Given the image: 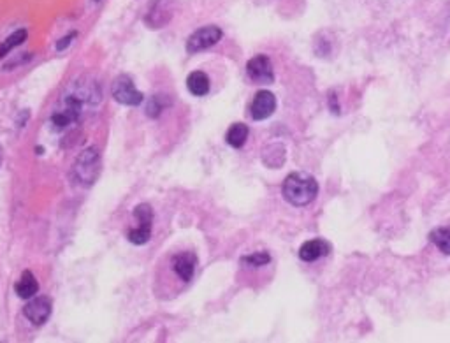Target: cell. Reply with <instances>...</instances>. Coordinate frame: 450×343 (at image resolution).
<instances>
[{"label":"cell","mask_w":450,"mask_h":343,"mask_svg":"<svg viewBox=\"0 0 450 343\" xmlns=\"http://www.w3.org/2000/svg\"><path fill=\"white\" fill-rule=\"evenodd\" d=\"M276 110V97L267 90L257 92L253 103L250 106V115L253 120H266L271 117Z\"/></svg>","instance_id":"obj_8"},{"label":"cell","mask_w":450,"mask_h":343,"mask_svg":"<svg viewBox=\"0 0 450 343\" xmlns=\"http://www.w3.org/2000/svg\"><path fill=\"white\" fill-rule=\"evenodd\" d=\"M243 264H248V266L259 268V266H266V264L271 263V256L267 252H255L252 256H246L241 259Z\"/></svg>","instance_id":"obj_16"},{"label":"cell","mask_w":450,"mask_h":343,"mask_svg":"<svg viewBox=\"0 0 450 343\" xmlns=\"http://www.w3.org/2000/svg\"><path fill=\"white\" fill-rule=\"evenodd\" d=\"M100 173V155L97 148H87L81 152L74 164V176L81 185H93Z\"/></svg>","instance_id":"obj_2"},{"label":"cell","mask_w":450,"mask_h":343,"mask_svg":"<svg viewBox=\"0 0 450 343\" xmlns=\"http://www.w3.org/2000/svg\"><path fill=\"white\" fill-rule=\"evenodd\" d=\"M23 315H25L32 324H44V322L50 319V315H52V300L46 296L33 298L32 301H29V303L23 307Z\"/></svg>","instance_id":"obj_7"},{"label":"cell","mask_w":450,"mask_h":343,"mask_svg":"<svg viewBox=\"0 0 450 343\" xmlns=\"http://www.w3.org/2000/svg\"><path fill=\"white\" fill-rule=\"evenodd\" d=\"M246 73H248L250 80H253L255 83L269 85L275 81V71H273V64L266 55L253 57V59L246 64Z\"/></svg>","instance_id":"obj_6"},{"label":"cell","mask_w":450,"mask_h":343,"mask_svg":"<svg viewBox=\"0 0 450 343\" xmlns=\"http://www.w3.org/2000/svg\"><path fill=\"white\" fill-rule=\"evenodd\" d=\"M73 37H74V34H70V36H67V37H63V39H60L59 44H57V50H59V52L66 50V48L69 46V43H70V39H73Z\"/></svg>","instance_id":"obj_18"},{"label":"cell","mask_w":450,"mask_h":343,"mask_svg":"<svg viewBox=\"0 0 450 343\" xmlns=\"http://www.w3.org/2000/svg\"><path fill=\"white\" fill-rule=\"evenodd\" d=\"M187 88L195 97H204L209 92V78L202 71H195L187 78Z\"/></svg>","instance_id":"obj_12"},{"label":"cell","mask_w":450,"mask_h":343,"mask_svg":"<svg viewBox=\"0 0 450 343\" xmlns=\"http://www.w3.org/2000/svg\"><path fill=\"white\" fill-rule=\"evenodd\" d=\"M222 30L215 25L202 27V29L195 30L187 41V52L188 53H199L202 50H208V48L215 46L220 39H222Z\"/></svg>","instance_id":"obj_5"},{"label":"cell","mask_w":450,"mask_h":343,"mask_svg":"<svg viewBox=\"0 0 450 343\" xmlns=\"http://www.w3.org/2000/svg\"><path fill=\"white\" fill-rule=\"evenodd\" d=\"M248 134L250 131L245 124H234L229 127L225 139H227V145L232 146V148H241L246 143V139H248Z\"/></svg>","instance_id":"obj_13"},{"label":"cell","mask_w":450,"mask_h":343,"mask_svg":"<svg viewBox=\"0 0 450 343\" xmlns=\"http://www.w3.org/2000/svg\"><path fill=\"white\" fill-rule=\"evenodd\" d=\"M331 252V245L324 240H310L301 245L299 259L304 263H315Z\"/></svg>","instance_id":"obj_10"},{"label":"cell","mask_w":450,"mask_h":343,"mask_svg":"<svg viewBox=\"0 0 450 343\" xmlns=\"http://www.w3.org/2000/svg\"><path fill=\"white\" fill-rule=\"evenodd\" d=\"M0 161H2V148H0Z\"/></svg>","instance_id":"obj_19"},{"label":"cell","mask_w":450,"mask_h":343,"mask_svg":"<svg viewBox=\"0 0 450 343\" xmlns=\"http://www.w3.org/2000/svg\"><path fill=\"white\" fill-rule=\"evenodd\" d=\"M165 99H167L165 95H155V97H151L150 104H148L147 113L150 115V117H157V115L160 113V111H164V108H167L169 104H171V103L164 104Z\"/></svg>","instance_id":"obj_17"},{"label":"cell","mask_w":450,"mask_h":343,"mask_svg":"<svg viewBox=\"0 0 450 343\" xmlns=\"http://www.w3.org/2000/svg\"><path fill=\"white\" fill-rule=\"evenodd\" d=\"M25 41H27V30L25 29L13 32L11 36L4 41V43H0V59H4V57L11 52L13 48L20 46V44H23Z\"/></svg>","instance_id":"obj_15"},{"label":"cell","mask_w":450,"mask_h":343,"mask_svg":"<svg viewBox=\"0 0 450 343\" xmlns=\"http://www.w3.org/2000/svg\"><path fill=\"white\" fill-rule=\"evenodd\" d=\"M283 198L292 206H306L315 201L319 194V183L306 173H292L285 178L282 187Z\"/></svg>","instance_id":"obj_1"},{"label":"cell","mask_w":450,"mask_h":343,"mask_svg":"<svg viewBox=\"0 0 450 343\" xmlns=\"http://www.w3.org/2000/svg\"><path fill=\"white\" fill-rule=\"evenodd\" d=\"M197 266V257L194 252H181L172 257V270L183 282H190Z\"/></svg>","instance_id":"obj_9"},{"label":"cell","mask_w":450,"mask_h":343,"mask_svg":"<svg viewBox=\"0 0 450 343\" xmlns=\"http://www.w3.org/2000/svg\"><path fill=\"white\" fill-rule=\"evenodd\" d=\"M134 215L140 220V227L127 234L128 241L134 245H144L150 241L151 238V226H153V210L150 205L143 203V205L136 206Z\"/></svg>","instance_id":"obj_4"},{"label":"cell","mask_w":450,"mask_h":343,"mask_svg":"<svg viewBox=\"0 0 450 343\" xmlns=\"http://www.w3.org/2000/svg\"><path fill=\"white\" fill-rule=\"evenodd\" d=\"M429 238H431L433 243H435L445 256H450V226H443L431 231Z\"/></svg>","instance_id":"obj_14"},{"label":"cell","mask_w":450,"mask_h":343,"mask_svg":"<svg viewBox=\"0 0 450 343\" xmlns=\"http://www.w3.org/2000/svg\"><path fill=\"white\" fill-rule=\"evenodd\" d=\"M15 291L20 298L29 300V298L36 296L37 294V291H39V284H37L36 277H33L30 271H23L22 277H20L18 282L15 284Z\"/></svg>","instance_id":"obj_11"},{"label":"cell","mask_w":450,"mask_h":343,"mask_svg":"<svg viewBox=\"0 0 450 343\" xmlns=\"http://www.w3.org/2000/svg\"><path fill=\"white\" fill-rule=\"evenodd\" d=\"M111 94H113L114 101L125 106H140L143 103V94L136 88L134 81L130 80V76L121 74L117 80L113 81L111 87Z\"/></svg>","instance_id":"obj_3"}]
</instances>
